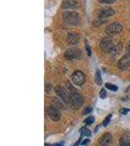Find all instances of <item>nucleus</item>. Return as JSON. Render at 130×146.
Masks as SVG:
<instances>
[{
	"label": "nucleus",
	"mask_w": 130,
	"mask_h": 146,
	"mask_svg": "<svg viewBox=\"0 0 130 146\" xmlns=\"http://www.w3.org/2000/svg\"><path fill=\"white\" fill-rule=\"evenodd\" d=\"M100 146H105V145H100Z\"/></svg>",
	"instance_id": "obj_29"
},
{
	"label": "nucleus",
	"mask_w": 130,
	"mask_h": 146,
	"mask_svg": "<svg viewBox=\"0 0 130 146\" xmlns=\"http://www.w3.org/2000/svg\"><path fill=\"white\" fill-rule=\"evenodd\" d=\"M55 92L57 95L60 96L61 100H63L68 104H72V100H70V95L68 93V91H67L65 88H63L61 86H57L55 88Z\"/></svg>",
	"instance_id": "obj_4"
},
{
	"label": "nucleus",
	"mask_w": 130,
	"mask_h": 146,
	"mask_svg": "<svg viewBox=\"0 0 130 146\" xmlns=\"http://www.w3.org/2000/svg\"><path fill=\"white\" fill-rule=\"evenodd\" d=\"M79 142H80V139H78V140H77L76 142H75L74 144L72 145V146H78V145H79Z\"/></svg>",
	"instance_id": "obj_28"
},
{
	"label": "nucleus",
	"mask_w": 130,
	"mask_h": 146,
	"mask_svg": "<svg viewBox=\"0 0 130 146\" xmlns=\"http://www.w3.org/2000/svg\"><path fill=\"white\" fill-rule=\"evenodd\" d=\"M67 42L70 45H76L79 42V35L75 32H68L67 35Z\"/></svg>",
	"instance_id": "obj_11"
},
{
	"label": "nucleus",
	"mask_w": 130,
	"mask_h": 146,
	"mask_svg": "<svg viewBox=\"0 0 130 146\" xmlns=\"http://www.w3.org/2000/svg\"><path fill=\"white\" fill-rule=\"evenodd\" d=\"M91 110H92V108H91V107H88L87 109H85V110H84V112H83V113H84V114H88V113L90 112Z\"/></svg>",
	"instance_id": "obj_24"
},
{
	"label": "nucleus",
	"mask_w": 130,
	"mask_h": 146,
	"mask_svg": "<svg viewBox=\"0 0 130 146\" xmlns=\"http://www.w3.org/2000/svg\"><path fill=\"white\" fill-rule=\"evenodd\" d=\"M65 56L68 60H74L81 56V52L80 50H75V49H68L66 51Z\"/></svg>",
	"instance_id": "obj_7"
},
{
	"label": "nucleus",
	"mask_w": 130,
	"mask_h": 146,
	"mask_svg": "<svg viewBox=\"0 0 130 146\" xmlns=\"http://www.w3.org/2000/svg\"><path fill=\"white\" fill-rule=\"evenodd\" d=\"M130 66V55L127 54L122 56L119 62V68L120 70H126Z\"/></svg>",
	"instance_id": "obj_9"
},
{
	"label": "nucleus",
	"mask_w": 130,
	"mask_h": 146,
	"mask_svg": "<svg viewBox=\"0 0 130 146\" xmlns=\"http://www.w3.org/2000/svg\"><path fill=\"white\" fill-rule=\"evenodd\" d=\"M112 135H110L109 133H104L102 135V137H101L100 139V144L101 145H105V146H109L112 143Z\"/></svg>",
	"instance_id": "obj_14"
},
{
	"label": "nucleus",
	"mask_w": 130,
	"mask_h": 146,
	"mask_svg": "<svg viewBox=\"0 0 130 146\" xmlns=\"http://www.w3.org/2000/svg\"><path fill=\"white\" fill-rule=\"evenodd\" d=\"M85 49H86V53H87V55H88L89 56H91V55H92V53H91V49H90V47H89L88 43H87V41H85Z\"/></svg>",
	"instance_id": "obj_21"
},
{
	"label": "nucleus",
	"mask_w": 130,
	"mask_h": 146,
	"mask_svg": "<svg viewBox=\"0 0 130 146\" xmlns=\"http://www.w3.org/2000/svg\"><path fill=\"white\" fill-rule=\"evenodd\" d=\"M67 88L68 91L70 95V100H72V105L74 108L80 107L83 103V100H82V96H80V94L76 91V89L74 88L72 85H70V83L67 84Z\"/></svg>",
	"instance_id": "obj_1"
},
{
	"label": "nucleus",
	"mask_w": 130,
	"mask_h": 146,
	"mask_svg": "<svg viewBox=\"0 0 130 146\" xmlns=\"http://www.w3.org/2000/svg\"><path fill=\"white\" fill-rule=\"evenodd\" d=\"M63 9H76L78 8V3L75 0H65L62 3Z\"/></svg>",
	"instance_id": "obj_13"
},
{
	"label": "nucleus",
	"mask_w": 130,
	"mask_h": 146,
	"mask_svg": "<svg viewBox=\"0 0 130 146\" xmlns=\"http://www.w3.org/2000/svg\"><path fill=\"white\" fill-rule=\"evenodd\" d=\"M72 80L75 86H82L85 82V75L80 70L74 71L72 75Z\"/></svg>",
	"instance_id": "obj_5"
},
{
	"label": "nucleus",
	"mask_w": 130,
	"mask_h": 146,
	"mask_svg": "<svg viewBox=\"0 0 130 146\" xmlns=\"http://www.w3.org/2000/svg\"><path fill=\"white\" fill-rule=\"evenodd\" d=\"M122 29H123L122 25H120L119 23H113L112 25H110L106 28V33L110 37H112V36H115V35L120 33V32L122 31Z\"/></svg>",
	"instance_id": "obj_3"
},
{
	"label": "nucleus",
	"mask_w": 130,
	"mask_h": 146,
	"mask_svg": "<svg viewBox=\"0 0 130 146\" xmlns=\"http://www.w3.org/2000/svg\"><path fill=\"white\" fill-rule=\"evenodd\" d=\"M99 1L104 4H113V3H115L117 0H99Z\"/></svg>",
	"instance_id": "obj_22"
},
{
	"label": "nucleus",
	"mask_w": 130,
	"mask_h": 146,
	"mask_svg": "<svg viewBox=\"0 0 130 146\" xmlns=\"http://www.w3.org/2000/svg\"><path fill=\"white\" fill-rule=\"evenodd\" d=\"M94 121H95V118L90 116V117H88V118H86V120H85L84 122H85V124H86V125H91L92 123H94Z\"/></svg>",
	"instance_id": "obj_20"
},
{
	"label": "nucleus",
	"mask_w": 130,
	"mask_h": 146,
	"mask_svg": "<svg viewBox=\"0 0 130 146\" xmlns=\"http://www.w3.org/2000/svg\"><path fill=\"white\" fill-rule=\"evenodd\" d=\"M127 112H129L128 109H120V113H121V114H126Z\"/></svg>",
	"instance_id": "obj_25"
},
{
	"label": "nucleus",
	"mask_w": 130,
	"mask_h": 146,
	"mask_svg": "<svg viewBox=\"0 0 130 146\" xmlns=\"http://www.w3.org/2000/svg\"><path fill=\"white\" fill-rule=\"evenodd\" d=\"M48 115L50 117V119L54 122L59 121L61 117V113L59 111L58 107L56 106H50L48 108Z\"/></svg>",
	"instance_id": "obj_8"
},
{
	"label": "nucleus",
	"mask_w": 130,
	"mask_h": 146,
	"mask_svg": "<svg viewBox=\"0 0 130 146\" xmlns=\"http://www.w3.org/2000/svg\"><path fill=\"white\" fill-rule=\"evenodd\" d=\"M126 50H127L128 53H130V41L127 43V45H126Z\"/></svg>",
	"instance_id": "obj_26"
},
{
	"label": "nucleus",
	"mask_w": 130,
	"mask_h": 146,
	"mask_svg": "<svg viewBox=\"0 0 130 146\" xmlns=\"http://www.w3.org/2000/svg\"><path fill=\"white\" fill-rule=\"evenodd\" d=\"M63 19L68 25H80V17L76 12H65L63 14Z\"/></svg>",
	"instance_id": "obj_2"
},
{
	"label": "nucleus",
	"mask_w": 130,
	"mask_h": 146,
	"mask_svg": "<svg viewBox=\"0 0 130 146\" xmlns=\"http://www.w3.org/2000/svg\"><path fill=\"white\" fill-rule=\"evenodd\" d=\"M111 119H112V114H109L107 117L105 118V120L103 121V126H108V124L110 123V121H111Z\"/></svg>",
	"instance_id": "obj_19"
},
{
	"label": "nucleus",
	"mask_w": 130,
	"mask_h": 146,
	"mask_svg": "<svg viewBox=\"0 0 130 146\" xmlns=\"http://www.w3.org/2000/svg\"><path fill=\"white\" fill-rule=\"evenodd\" d=\"M95 81H96V83L98 84V85H102V84H103V80H102V76H101L100 70H96Z\"/></svg>",
	"instance_id": "obj_16"
},
{
	"label": "nucleus",
	"mask_w": 130,
	"mask_h": 146,
	"mask_svg": "<svg viewBox=\"0 0 130 146\" xmlns=\"http://www.w3.org/2000/svg\"><path fill=\"white\" fill-rule=\"evenodd\" d=\"M120 146H130V131H125L121 135L119 139Z\"/></svg>",
	"instance_id": "obj_12"
},
{
	"label": "nucleus",
	"mask_w": 130,
	"mask_h": 146,
	"mask_svg": "<svg viewBox=\"0 0 130 146\" xmlns=\"http://www.w3.org/2000/svg\"><path fill=\"white\" fill-rule=\"evenodd\" d=\"M113 47H115V45H113V40L111 39L110 37L104 38L100 43V48L102 49V51L105 52V53H111Z\"/></svg>",
	"instance_id": "obj_6"
},
{
	"label": "nucleus",
	"mask_w": 130,
	"mask_h": 146,
	"mask_svg": "<svg viewBox=\"0 0 130 146\" xmlns=\"http://www.w3.org/2000/svg\"><path fill=\"white\" fill-rule=\"evenodd\" d=\"M81 135L82 136H90L91 135V131L86 128H82L81 129Z\"/></svg>",
	"instance_id": "obj_17"
},
{
	"label": "nucleus",
	"mask_w": 130,
	"mask_h": 146,
	"mask_svg": "<svg viewBox=\"0 0 130 146\" xmlns=\"http://www.w3.org/2000/svg\"><path fill=\"white\" fill-rule=\"evenodd\" d=\"M121 50H122V44L119 42V43H117V45H115V47L113 48V50L110 54L113 56V58H115V56H119V54L121 53Z\"/></svg>",
	"instance_id": "obj_15"
},
{
	"label": "nucleus",
	"mask_w": 130,
	"mask_h": 146,
	"mask_svg": "<svg viewBox=\"0 0 130 146\" xmlns=\"http://www.w3.org/2000/svg\"><path fill=\"white\" fill-rule=\"evenodd\" d=\"M89 143V139H85L82 141V145H86V144H88Z\"/></svg>",
	"instance_id": "obj_27"
},
{
	"label": "nucleus",
	"mask_w": 130,
	"mask_h": 146,
	"mask_svg": "<svg viewBox=\"0 0 130 146\" xmlns=\"http://www.w3.org/2000/svg\"><path fill=\"white\" fill-rule=\"evenodd\" d=\"M106 88L107 89H110L111 91H117V87L115 86V85L113 84H110V83H106Z\"/></svg>",
	"instance_id": "obj_18"
},
{
	"label": "nucleus",
	"mask_w": 130,
	"mask_h": 146,
	"mask_svg": "<svg viewBox=\"0 0 130 146\" xmlns=\"http://www.w3.org/2000/svg\"><path fill=\"white\" fill-rule=\"evenodd\" d=\"M115 15V10L112 8H104L98 11V18L99 19H107Z\"/></svg>",
	"instance_id": "obj_10"
},
{
	"label": "nucleus",
	"mask_w": 130,
	"mask_h": 146,
	"mask_svg": "<svg viewBox=\"0 0 130 146\" xmlns=\"http://www.w3.org/2000/svg\"><path fill=\"white\" fill-rule=\"evenodd\" d=\"M100 96L102 98H106V96H107V92H106L105 89H102V90L100 91Z\"/></svg>",
	"instance_id": "obj_23"
}]
</instances>
